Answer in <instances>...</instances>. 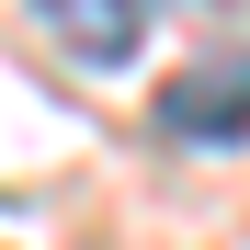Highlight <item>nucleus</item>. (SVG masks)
Returning a JSON list of instances; mask_svg holds the SVG:
<instances>
[{
  "label": "nucleus",
  "instance_id": "nucleus-1",
  "mask_svg": "<svg viewBox=\"0 0 250 250\" xmlns=\"http://www.w3.org/2000/svg\"><path fill=\"white\" fill-rule=\"evenodd\" d=\"M159 125H171V137H193V148H228V137H250V57L182 68L171 91H159Z\"/></svg>",
  "mask_w": 250,
  "mask_h": 250
},
{
  "label": "nucleus",
  "instance_id": "nucleus-2",
  "mask_svg": "<svg viewBox=\"0 0 250 250\" xmlns=\"http://www.w3.org/2000/svg\"><path fill=\"white\" fill-rule=\"evenodd\" d=\"M34 23H46L80 68H125L148 46V0H34Z\"/></svg>",
  "mask_w": 250,
  "mask_h": 250
}]
</instances>
